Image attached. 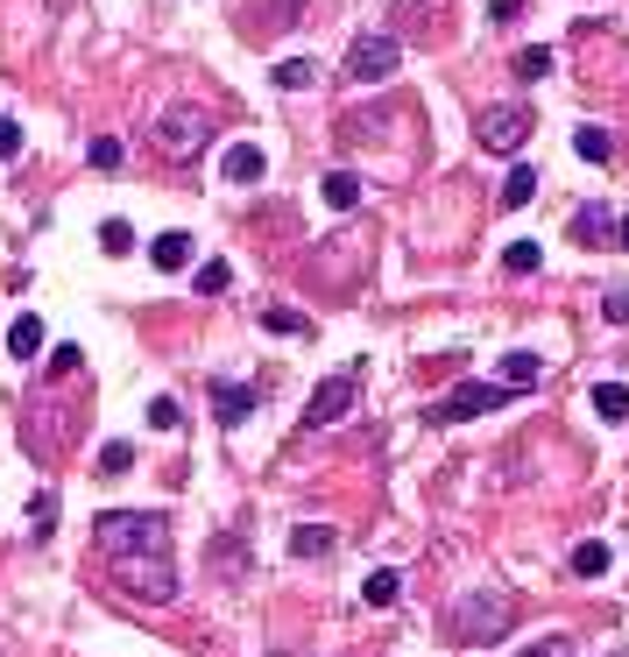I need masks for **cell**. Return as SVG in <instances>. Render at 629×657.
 Segmentation results:
<instances>
[{
  "label": "cell",
  "mask_w": 629,
  "mask_h": 657,
  "mask_svg": "<svg viewBox=\"0 0 629 657\" xmlns=\"http://www.w3.org/2000/svg\"><path fill=\"white\" fill-rule=\"evenodd\" d=\"M517 616H523V601L509 587H474L446 608V636H453V644H502V636L517 630Z\"/></svg>",
  "instance_id": "6da1fadb"
},
{
  "label": "cell",
  "mask_w": 629,
  "mask_h": 657,
  "mask_svg": "<svg viewBox=\"0 0 629 657\" xmlns=\"http://www.w3.org/2000/svg\"><path fill=\"white\" fill-rule=\"evenodd\" d=\"M93 530H99L107 559H156V551H170V516H156V510H107Z\"/></svg>",
  "instance_id": "7a4b0ae2"
},
{
  "label": "cell",
  "mask_w": 629,
  "mask_h": 657,
  "mask_svg": "<svg viewBox=\"0 0 629 657\" xmlns=\"http://www.w3.org/2000/svg\"><path fill=\"white\" fill-rule=\"evenodd\" d=\"M213 134H219V121L205 107H163L156 128H149V142H156L163 163H199L205 148H213Z\"/></svg>",
  "instance_id": "3957f363"
},
{
  "label": "cell",
  "mask_w": 629,
  "mask_h": 657,
  "mask_svg": "<svg viewBox=\"0 0 629 657\" xmlns=\"http://www.w3.org/2000/svg\"><path fill=\"white\" fill-rule=\"evenodd\" d=\"M114 580H121V594H128V601H142V608L177 601V565H170V551H156V559H114Z\"/></svg>",
  "instance_id": "277c9868"
},
{
  "label": "cell",
  "mask_w": 629,
  "mask_h": 657,
  "mask_svg": "<svg viewBox=\"0 0 629 657\" xmlns=\"http://www.w3.org/2000/svg\"><path fill=\"white\" fill-rule=\"evenodd\" d=\"M396 64H403V43L389 36V28H361V36L347 43V79H354V85L396 79Z\"/></svg>",
  "instance_id": "5b68a950"
},
{
  "label": "cell",
  "mask_w": 629,
  "mask_h": 657,
  "mask_svg": "<svg viewBox=\"0 0 629 657\" xmlns=\"http://www.w3.org/2000/svg\"><path fill=\"white\" fill-rule=\"evenodd\" d=\"M509 396L517 390H502V382H460L453 396H439L425 410V425H467V417H482V410H502Z\"/></svg>",
  "instance_id": "8992f818"
},
{
  "label": "cell",
  "mask_w": 629,
  "mask_h": 657,
  "mask_svg": "<svg viewBox=\"0 0 629 657\" xmlns=\"http://www.w3.org/2000/svg\"><path fill=\"white\" fill-rule=\"evenodd\" d=\"M474 142H482L488 156H517V148L531 142V107H482L474 114Z\"/></svg>",
  "instance_id": "52a82bcc"
},
{
  "label": "cell",
  "mask_w": 629,
  "mask_h": 657,
  "mask_svg": "<svg viewBox=\"0 0 629 657\" xmlns=\"http://www.w3.org/2000/svg\"><path fill=\"white\" fill-rule=\"evenodd\" d=\"M354 396H361V368H340V375H325L319 390H311V403H305V431L340 425V417L354 410Z\"/></svg>",
  "instance_id": "ba28073f"
},
{
  "label": "cell",
  "mask_w": 629,
  "mask_h": 657,
  "mask_svg": "<svg viewBox=\"0 0 629 657\" xmlns=\"http://www.w3.org/2000/svg\"><path fill=\"white\" fill-rule=\"evenodd\" d=\"M254 403H262V390H254V382H213V417L219 425H248L254 417Z\"/></svg>",
  "instance_id": "9c48e42d"
},
{
  "label": "cell",
  "mask_w": 629,
  "mask_h": 657,
  "mask_svg": "<svg viewBox=\"0 0 629 657\" xmlns=\"http://www.w3.org/2000/svg\"><path fill=\"white\" fill-rule=\"evenodd\" d=\"M191 255H199V241H191V234H156V241H149V262L163 268V276H177V268H191Z\"/></svg>",
  "instance_id": "30bf717a"
},
{
  "label": "cell",
  "mask_w": 629,
  "mask_h": 657,
  "mask_svg": "<svg viewBox=\"0 0 629 657\" xmlns=\"http://www.w3.org/2000/svg\"><path fill=\"white\" fill-rule=\"evenodd\" d=\"M573 241H580V248H594V241H616V213H608L602 199H588V205L573 213Z\"/></svg>",
  "instance_id": "8fae6325"
},
{
  "label": "cell",
  "mask_w": 629,
  "mask_h": 657,
  "mask_svg": "<svg viewBox=\"0 0 629 657\" xmlns=\"http://www.w3.org/2000/svg\"><path fill=\"white\" fill-rule=\"evenodd\" d=\"M262 177H269V156L254 142H234L227 148V184H262Z\"/></svg>",
  "instance_id": "7c38bea8"
},
{
  "label": "cell",
  "mask_w": 629,
  "mask_h": 657,
  "mask_svg": "<svg viewBox=\"0 0 629 657\" xmlns=\"http://www.w3.org/2000/svg\"><path fill=\"white\" fill-rule=\"evenodd\" d=\"M361 177H354V170H325V184H319V199L325 205H333V213H354V205H361Z\"/></svg>",
  "instance_id": "4fadbf2b"
},
{
  "label": "cell",
  "mask_w": 629,
  "mask_h": 657,
  "mask_svg": "<svg viewBox=\"0 0 629 657\" xmlns=\"http://www.w3.org/2000/svg\"><path fill=\"white\" fill-rule=\"evenodd\" d=\"M537 382H545V361H537V354H502V390H537Z\"/></svg>",
  "instance_id": "5bb4252c"
},
{
  "label": "cell",
  "mask_w": 629,
  "mask_h": 657,
  "mask_svg": "<svg viewBox=\"0 0 629 657\" xmlns=\"http://www.w3.org/2000/svg\"><path fill=\"white\" fill-rule=\"evenodd\" d=\"M8 354H14V361H36V354H43V319H36V311H22V319L8 325Z\"/></svg>",
  "instance_id": "9a60e30c"
},
{
  "label": "cell",
  "mask_w": 629,
  "mask_h": 657,
  "mask_svg": "<svg viewBox=\"0 0 629 657\" xmlns=\"http://www.w3.org/2000/svg\"><path fill=\"white\" fill-rule=\"evenodd\" d=\"M333 545H340L333 524H297V530H290V551H297V559H325Z\"/></svg>",
  "instance_id": "2e32d148"
},
{
  "label": "cell",
  "mask_w": 629,
  "mask_h": 657,
  "mask_svg": "<svg viewBox=\"0 0 629 657\" xmlns=\"http://www.w3.org/2000/svg\"><path fill=\"white\" fill-rule=\"evenodd\" d=\"M566 565H573L580 580H602V573H608V545H602V537H580V545H573V559H566Z\"/></svg>",
  "instance_id": "e0dca14e"
},
{
  "label": "cell",
  "mask_w": 629,
  "mask_h": 657,
  "mask_svg": "<svg viewBox=\"0 0 629 657\" xmlns=\"http://www.w3.org/2000/svg\"><path fill=\"white\" fill-rule=\"evenodd\" d=\"M269 79H276L283 93H305V85H319V64H311V57H283V64L269 71Z\"/></svg>",
  "instance_id": "ac0fdd59"
},
{
  "label": "cell",
  "mask_w": 629,
  "mask_h": 657,
  "mask_svg": "<svg viewBox=\"0 0 629 657\" xmlns=\"http://www.w3.org/2000/svg\"><path fill=\"white\" fill-rule=\"evenodd\" d=\"M396 594H403V573H389V565L361 580V601H368V608H396Z\"/></svg>",
  "instance_id": "d6986e66"
},
{
  "label": "cell",
  "mask_w": 629,
  "mask_h": 657,
  "mask_svg": "<svg viewBox=\"0 0 629 657\" xmlns=\"http://www.w3.org/2000/svg\"><path fill=\"white\" fill-rule=\"evenodd\" d=\"M496 199H502V213H517V205H531V199H537V170H523V163H517V170H509V184L496 191Z\"/></svg>",
  "instance_id": "ffe728a7"
},
{
  "label": "cell",
  "mask_w": 629,
  "mask_h": 657,
  "mask_svg": "<svg viewBox=\"0 0 629 657\" xmlns=\"http://www.w3.org/2000/svg\"><path fill=\"white\" fill-rule=\"evenodd\" d=\"M205 559H213V573H248V545H241V537H213Z\"/></svg>",
  "instance_id": "44dd1931"
},
{
  "label": "cell",
  "mask_w": 629,
  "mask_h": 657,
  "mask_svg": "<svg viewBox=\"0 0 629 657\" xmlns=\"http://www.w3.org/2000/svg\"><path fill=\"white\" fill-rule=\"evenodd\" d=\"M262 333H283V339H305V333H311V319H305V311H283V304H269V311H262Z\"/></svg>",
  "instance_id": "7402d4cb"
},
{
  "label": "cell",
  "mask_w": 629,
  "mask_h": 657,
  "mask_svg": "<svg viewBox=\"0 0 629 657\" xmlns=\"http://www.w3.org/2000/svg\"><path fill=\"white\" fill-rule=\"evenodd\" d=\"M573 148H580V156H588V163H608V156H616V142H608V128H594V121H580Z\"/></svg>",
  "instance_id": "603a6c76"
},
{
  "label": "cell",
  "mask_w": 629,
  "mask_h": 657,
  "mask_svg": "<svg viewBox=\"0 0 629 657\" xmlns=\"http://www.w3.org/2000/svg\"><path fill=\"white\" fill-rule=\"evenodd\" d=\"M537 262H545V248H537V241H509L502 248V268H509V276H537Z\"/></svg>",
  "instance_id": "cb8c5ba5"
},
{
  "label": "cell",
  "mask_w": 629,
  "mask_h": 657,
  "mask_svg": "<svg viewBox=\"0 0 629 657\" xmlns=\"http://www.w3.org/2000/svg\"><path fill=\"white\" fill-rule=\"evenodd\" d=\"M85 163H93V170H121V163H128L121 134H93V148H85Z\"/></svg>",
  "instance_id": "d4e9b609"
},
{
  "label": "cell",
  "mask_w": 629,
  "mask_h": 657,
  "mask_svg": "<svg viewBox=\"0 0 629 657\" xmlns=\"http://www.w3.org/2000/svg\"><path fill=\"white\" fill-rule=\"evenodd\" d=\"M594 410H602L608 425H622V417H629V390H622V382H602V390H594Z\"/></svg>",
  "instance_id": "484cf974"
},
{
  "label": "cell",
  "mask_w": 629,
  "mask_h": 657,
  "mask_svg": "<svg viewBox=\"0 0 629 657\" xmlns=\"http://www.w3.org/2000/svg\"><path fill=\"white\" fill-rule=\"evenodd\" d=\"M134 467V445L128 439H107V445H99V474H128Z\"/></svg>",
  "instance_id": "4316f807"
},
{
  "label": "cell",
  "mask_w": 629,
  "mask_h": 657,
  "mask_svg": "<svg viewBox=\"0 0 629 657\" xmlns=\"http://www.w3.org/2000/svg\"><path fill=\"white\" fill-rule=\"evenodd\" d=\"M149 425H156V431H177V425H185V403H177V396H156V403H149Z\"/></svg>",
  "instance_id": "83f0119b"
},
{
  "label": "cell",
  "mask_w": 629,
  "mask_h": 657,
  "mask_svg": "<svg viewBox=\"0 0 629 657\" xmlns=\"http://www.w3.org/2000/svg\"><path fill=\"white\" fill-rule=\"evenodd\" d=\"M545 71H551V50H545V43L517 50V79H545Z\"/></svg>",
  "instance_id": "f1b7e54d"
},
{
  "label": "cell",
  "mask_w": 629,
  "mask_h": 657,
  "mask_svg": "<svg viewBox=\"0 0 629 657\" xmlns=\"http://www.w3.org/2000/svg\"><path fill=\"white\" fill-rule=\"evenodd\" d=\"M99 248H107V255H128V248H134V227H128V219H107V227H99Z\"/></svg>",
  "instance_id": "f546056e"
},
{
  "label": "cell",
  "mask_w": 629,
  "mask_h": 657,
  "mask_svg": "<svg viewBox=\"0 0 629 657\" xmlns=\"http://www.w3.org/2000/svg\"><path fill=\"white\" fill-rule=\"evenodd\" d=\"M227 283H234V268H227V262H205V268H199V297H219Z\"/></svg>",
  "instance_id": "4dcf8cb0"
},
{
  "label": "cell",
  "mask_w": 629,
  "mask_h": 657,
  "mask_svg": "<svg viewBox=\"0 0 629 657\" xmlns=\"http://www.w3.org/2000/svg\"><path fill=\"white\" fill-rule=\"evenodd\" d=\"M602 319L608 325H629V290L616 283V290H602Z\"/></svg>",
  "instance_id": "1f68e13d"
},
{
  "label": "cell",
  "mask_w": 629,
  "mask_h": 657,
  "mask_svg": "<svg viewBox=\"0 0 629 657\" xmlns=\"http://www.w3.org/2000/svg\"><path fill=\"white\" fill-rule=\"evenodd\" d=\"M517 657H573V636H537V644L517 650Z\"/></svg>",
  "instance_id": "d6a6232c"
},
{
  "label": "cell",
  "mask_w": 629,
  "mask_h": 657,
  "mask_svg": "<svg viewBox=\"0 0 629 657\" xmlns=\"http://www.w3.org/2000/svg\"><path fill=\"white\" fill-rule=\"evenodd\" d=\"M262 14H269V22H283V28H290L297 14H305V0H262Z\"/></svg>",
  "instance_id": "836d02e7"
},
{
  "label": "cell",
  "mask_w": 629,
  "mask_h": 657,
  "mask_svg": "<svg viewBox=\"0 0 629 657\" xmlns=\"http://www.w3.org/2000/svg\"><path fill=\"white\" fill-rule=\"evenodd\" d=\"M14 156H22V128L0 114V163H14Z\"/></svg>",
  "instance_id": "e575fe53"
},
{
  "label": "cell",
  "mask_w": 629,
  "mask_h": 657,
  "mask_svg": "<svg viewBox=\"0 0 629 657\" xmlns=\"http://www.w3.org/2000/svg\"><path fill=\"white\" fill-rule=\"evenodd\" d=\"M50 361H57V375H79V361H85V354H79V347H71V339H64V347H57V354H50Z\"/></svg>",
  "instance_id": "d590c367"
},
{
  "label": "cell",
  "mask_w": 629,
  "mask_h": 657,
  "mask_svg": "<svg viewBox=\"0 0 629 657\" xmlns=\"http://www.w3.org/2000/svg\"><path fill=\"white\" fill-rule=\"evenodd\" d=\"M523 14V0H488V22H517Z\"/></svg>",
  "instance_id": "8d00e7d4"
},
{
  "label": "cell",
  "mask_w": 629,
  "mask_h": 657,
  "mask_svg": "<svg viewBox=\"0 0 629 657\" xmlns=\"http://www.w3.org/2000/svg\"><path fill=\"white\" fill-rule=\"evenodd\" d=\"M616 241H622V248H629V219H622V227H616Z\"/></svg>",
  "instance_id": "74e56055"
},
{
  "label": "cell",
  "mask_w": 629,
  "mask_h": 657,
  "mask_svg": "<svg viewBox=\"0 0 629 657\" xmlns=\"http://www.w3.org/2000/svg\"><path fill=\"white\" fill-rule=\"evenodd\" d=\"M616 657H622V650H616Z\"/></svg>",
  "instance_id": "f35d334b"
}]
</instances>
